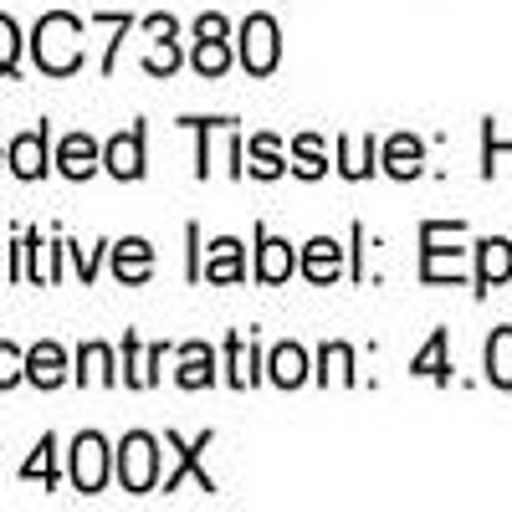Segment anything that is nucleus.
<instances>
[{"mask_svg":"<svg viewBox=\"0 0 512 512\" xmlns=\"http://www.w3.org/2000/svg\"><path fill=\"white\" fill-rule=\"evenodd\" d=\"M36 62L47 67V72H72L77 62H82V26L72 21V16H47L36 26Z\"/></svg>","mask_w":512,"mask_h":512,"instance_id":"1","label":"nucleus"},{"mask_svg":"<svg viewBox=\"0 0 512 512\" xmlns=\"http://www.w3.org/2000/svg\"><path fill=\"white\" fill-rule=\"evenodd\" d=\"M154 472H159V451H154V436L134 431L123 446H118V477L128 492H149L154 487Z\"/></svg>","mask_w":512,"mask_h":512,"instance_id":"2","label":"nucleus"},{"mask_svg":"<svg viewBox=\"0 0 512 512\" xmlns=\"http://www.w3.org/2000/svg\"><path fill=\"white\" fill-rule=\"evenodd\" d=\"M241 62L256 72V77H267L277 67V21L272 16H251L241 26Z\"/></svg>","mask_w":512,"mask_h":512,"instance_id":"3","label":"nucleus"},{"mask_svg":"<svg viewBox=\"0 0 512 512\" xmlns=\"http://www.w3.org/2000/svg\"><path fill=\"white\" fill-rule=\"evenodd\" d=\"M103 477H108V446L98 436H77V446H72V482L82 492H98Z\"/></svg>","mask_w":512,"mask_h":512,"instance_id":"4","label":"nucleus"},{"mask_svg":"<svg viewBox=\"0 0 512 512\" xmlns=\"http://www.w3.org/2000/svg\"><path fill=\"white\" fill-rule=\"evenodd\" d=\"M11 169L21 180H36L41 169H47V128H41V134H21L11 144Z\"/></svg>","mask_w":512,"mask_h":512,"instance_id":"5","label":"nucleus"},{"mask_svg":"<svg viewBox=\"0 0 512 512\" xmlns=\"http://www.w3.org/2000/svg\"><path fill=\"white\" fill-rule=\"evenodd\" d=\"M62 374H67V359H62V349H57V344H36V349L26 354V379H36L41 390L62 384Z\"/></svg>","mask_w":512,"mask_h":512,"instance_id":"6","label":"nucleus"},{"mask_svg":"<svg viewBox=\"0 0 512 512\" xmlns=\"http://www.w3.org/2000/svg\"><path fill=\"white\" fill-rule=\"evenodd\" d=\"M108 169L118 180H139L144 175V144H139V134H118L108 144Z\"/></svg>","mask_w":512,"mask_h":512,"instance_id":"7","label":"nucleus"},{"mask_svg":"<svg viewBox=\"0 0 512 512\" xmlns=\"http://www.w3.org/2000/svg\"><path fill=\"white\" fill-rule=\"evenodd\" d=\"M487 374H492V384L512 390V328H497L487 338Z\"/></svg>","mask_w":512,"mask_h":512,"instance_id":"8","label":"nucleus"},{"mask_svg":"<svg viewBox=\"0 0 512 512\" xmlns=\"http://www.w3.org/2000/svg\"><path fill=\"white\" fill-rule=\"evenodd\" d=\"M149 241H118V256H113V272L123 277V282H144L149 277Z\"/></svg>","mask_w":512,"mask_h":512,"instance_id":"9","label":"nucleus"},{"mask_svg":"<svg viewBox=\"0 0 512 512\" xmlns=\"http://www.w3.org/2000/svg\"><path fill=\"white\" fill-rule=\"evenodd\" d=\"M93 159H98L93 139H88V134H72V139L62 144V175H72V180H88V175H93Z\"/></svg>","mask_w":512,"mask_h":512,"instance_id":"10","label":"nucleus"},{"mask_svg":"<svg viewBox=\"0 0 512 512\" xmlns=\"http://www.w3.org/2000/svg\"><path fill=\"white\" fill-rule=\"evenodd\" d=\"M272 379L287 384V390H292V384H303V379H308V354L292 349V344H282V349L272 354Z\"/></svg>","mask_w":512,"mask_h":512,"instance_id":"11","label":"nucleus"},{"mask_svg":"<svg viewBox=\"0 0 512 512\" xmlns=\"http://www.w3.org/2000/svg\"><path fill=\"white\" fill-rule=\"evenodd\" d=\"M303 272H308L313 282H328V277L338 272V241L318 236V241L308 246V256H303Z\"/></svg>","mask_w":512,"mask_h":512,"instance_id":"12","label":"nucleus"},{"mask_svg":"<svg viewBox=\"0 0 512 512\" xmlns=\"http://www.w3.org/2000/svg\"><path fill=\"white\" fill-rule=\"evenodd\" d=\"M292 267H297V256H292V246H287V241H267V246H262V256H256V272H262L267 282H282Z\"/></svg>","mask_w":512,"mask_h":512,"instance_id":"13","label":"nucleus"},{"mask_svg":"<svg viewBox=\"0 0 512 512\" xmlns=\"http://www.w3.org/2000/svg\"><path fill=\"white\" fill-rule=\"evenodd\" d=\"M205 277H210V282H236V277H241V246H236V241H216Z\"/></svg>","mask_w":512,"mask_h":512,"instance_id":"14","label":"nucleus"},{"mask_svg":"<svg viewBox=\"0 0 512 512\" xmlns=\"http://www.w3.org/2000/svg\"><path fill=\"white\" fill-rule=\"evenodd\" d=\"M512 272V246L507 241H482V287L502 282Z\"/></svg>","mask_w":512,"mask_h":512,"instance_id":"15","label":"nucleus"},{"mask_svg":"<svg viewBox=\"0 0 512 512\" xmlns=\"http://www.w3.org/2000/svg\"><path fill=\"white\" fill-rule=\"evenodd\" d=\"M216 379V369H210V349L205 344H190L185 349V369H180V384L185 390H200V384Z\"/></svg>","mask_w":512,"mask_h":512,"instance_id":"16","label":"nucleus"},{"mask_svg":"<svg viewBox=\"0 0 512 512\" xmlns=\"http://www.w3.org/2000/svg\"><path fill=\"white\" fill-rule=\"evenodd\" d=\"M226 62H231L226 41H221V36H200V47H195V67H200L205 77H221V72H226Z\"/></svg>","mask_w":512,"mask_h":512,"instance_id":"17","label":"nucleus"},{"mask_svg":"<svg viewBox=\"0 0 512 512\" xmlns=\"http://www.w3.org/2000/svg\"><path fill=\"white\" fill-rule=\"evenodd\" d=\"M108 364H113V359H108V349H103V344H88V349H82V379H88V384H93V379H98V384H108V379H113V369H108Z\"/></svg>","mask_w":512,"mask_h":512,"instance_id":"18","label":"nucleus"},{"mask_svg":"<svg viewBox=\"0 0 512 512\" xmlns=\"http://www.w3.org/2000/svg\"><path fill=\"white\" fill-rule=\"evenodd\" d=\"M415 374H431V379H446V333L431 338V349L415 359Z\"/></svg>","mask_w":512,"mask_h":512,"instance_id":"19","label":"nucleus"},{"mask_svg":"<svg viewBox=\"0 0 512 512\" xmlns=\"http://www.w3.org/2000/svg\"><path fill=\"white\" fill-rule=\"evenodd\" d=\"M251 159H256L251 169H256V175H262V180L282 175V164H277V144H272V139H256V144H251Z\"/></svg>","mask_w":512,"mask_h":512,"instance_id":"20","label":"nucleus"},{"mask_svg":"<svg viewBox=\"0 0 512 512\" xmlns=\"http://www.w3.org/2000/svg\"><path fill=\"white\" fill-rule=\"evenodd\" d=\"M415 169H420V164H415V139H395V144H390V175L405 180V175H415Z\"/></svg>","mask_w":512,"mask_h":512,"instance_id":"21","label":"nucleus"},{"mask_svg":"<svg viewBox=\"0 0 512 512\" xmlns=\"http://www.w3.org/2000/svg\"><path fill=\"white\" fill-rule=\"evenodd\" d=\"M26 374V359L11 349V344H0V390H6V384H16Z\"/></svg>","mask_w":512,"mask_h":512,"instance_id":"22","label":"nucleus"},{"mask_svg":"<svg viewBox=\"0 0 512 512\" xmlns=\"http://www.w3.org/2000/svg\"><path fill=\"white\" fill-rule=\"evenodd\" d=\"M16 47H21V36H16V26L0 16V72H11L16 67Z\"/></svg>","mask_w":512,"mask_h":512,"instance_id":"23","label":"nucleus"},{"mask_svg":"<svg viewBox=\"0 0 512 512\" xmlns=\"http://www.w3.org/2000/svg\"><path fill=\"white\" fill-rule=\"evenodd\" d=\"M297 169H303L308 180H318V175H323V154H318V139H303V164H297Z\"/></svg>","mask_w":512,"mask_h":512,"instance_id":"24","label":"nucleus"},{"mask_svg":"<svg viewBox=\"0 0 512 512\" xmlns=\"http://www.w3.org/2000/svg\"><path fill=\"white\" fill-rule=\"evenodd\" d=\"M200 36H226V21L221 16H200Z\"/></svg>","mask_w":512,"mask_h":512,"instance_id":"25","label":"nucleus"}]
</instances>
